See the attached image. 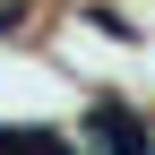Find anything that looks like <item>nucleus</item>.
<instances>
[{
  "instance_id": "f257e3e1",
  "label": "nucleus",
  "mask_w": 155,
  "mask_h": 155,
  "mask_svg": "<svg viewBox=\"0 0 155 155\" xmlns=\"http://www.w3.org/2000/svg\"><path fill=\"white\" fill-rule=\"evenodd\" d=\"M17 155H69L61 138H35V129H26V138H17Z\"/></svg>"
}]
</instances>
